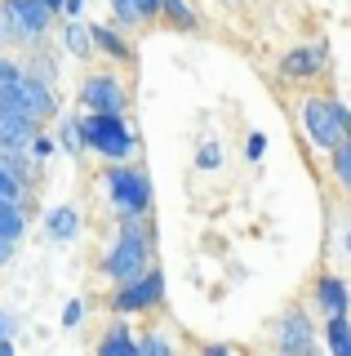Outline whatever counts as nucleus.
Listing matches in <instances>:
<instances>
[{"instance_id": "f257e3e1", "label": "nucleus", "mask_w": 351, "mask_h": 356, "mask_svg": "<svg viewBox=\"0 0 351 356\" xmlns=\"http://www.w3.org/2000/svg\"><path fill=\"white\" fill-rule=\"evenodd\" d=\"M80 143L85 152H98L103 161H134V147H138V129L125 125V116H94L85 111L80 116Z\"/></svg>"}, {"instance_id": "f03ea898", "label": "nucleus", "mask_w": 351, "mask_h": 356, "mask_svg": "<svg viewBox=\"0 0 351 356\" xmlns=\"http://www.w3.org/2000/svg\"><path fill=\"white\" fill-rule=\"evenodd\" d=\"M53 14L40 0H0V40L5 44H40V36L49 31Z\"/></svg>"}, {"instance_id": "7ed1b4c3", "label": "nucleus", "mask_w": 351, "mask_h": 356, "mask_svg": "<svg viewBox=\"0 0 351 356\" xmlns=\"http://www.w3.org/2000/svg\"><path fill=\"white\" fill-rule=\"evenodd\" d=\"M0 111H23L31 120H53L58 116V98H53V85L36 81V76L18 72L9 85H0Z\"/></svg>"}, {"instance_id": "20e7f679", "label": "nucleus", "mask_w": 351, "mask_h": 356, "mask_svg": "<svg viewBox=\"0 0 351 356\" xmlns=\"http://www.w3.org/2000/svg\"><path fill=\"white\" fill-rule=\"evenodd\" d=\"M103 187H107V196H112L116 214H147L151 209V178H147L142 165H129V161L112 165V170L103 174Z\"/></svg>"}, {"instance_id": "39448f33", "label": "nucleus", "mask_w": 351, "mask_h": 356, "mask_svg": "<svg viewBox=\"0 0 351 356\" xmlns=\"http://www.w3.org/2000/svg\"><path fill=\"white\" fill-rule=\"evenodd\" d=\"M160 303H164V276H160V267H147L138 281L116 285L112 298H107V307H112L116 316H142V312H156Z\"/></svg>"}, {"instance_id": "423d86ee", "label": "nucleus", "mask_w": 351, "mask_h": 356, "mask_svg": "<svg viewBox=\"0 0 351 356\" xmlns=\"http://www.w3.org/2000/svg\"><path fill=\"white\" fill-rule=\"evenodd\" d=\"M147 267H151V241L116 232V245L103 254V276H112L116 285H129V281H138Z\"/></svg>"}, {"instance_id": "0eeeda50", "label": "nucleus", "mask_w": 351, "mask_h": 356, "mask_svg": "<svg viewBox=\"0 0 351 356\" xmlns=\"http://www.w3.org/2000/svg\"><path fill=\"white\" fill-rule=\"evenodd\" d=\"M298 120L307 129V138L316 143L320 152H334L343 138V120H338V103L334 98H302L298 103Z\"/></svg>"}, {"instance_id": "6e6552de", "label": "nucleus", "mask_w": 351, "mask_h": 356, "mask_svg": "<svg viewBox=\"0 0 351 356\" xmlns=\"http://www.w3.org/2000/svg\"><path fill=\"white\" fill-rule=\"evenodd\" d=\"M80 107L94 111V116H125L129 94H125V85H120L116 76L94 72V76H85V85H80Z\"/></svg>"}, {"instance_id": "1a4fd4ad", "label": "nucleus", "mask_w": 351, "mask_h": 356, "mask_svg": "<svg viewBox=\"0 0 351 356\" xmlns=\"http://www.w3.org/2000/svg\"><path fill=\"white\" fill-rule=\"evenodd\" d=\"M276 352L289 356H316V325L302 307H289L276 321Z\"/></svg>"}, {"instance_id": "9d476101", "label": "nucleus", "mask_w": 351, "mask_h": 356, "mask_svg": "<svg viewBox=\"0 0 351 356\" xmlns=\"http://www.w3.org/2000/svg\"><path fill=\"white\" fill-rule=\"evenodd\" d=\"M40 129L45 125L23 116V111H0V152H27Z\"/></svg>"}, {"instance_id": "9b49d317", "label": "nucleus", "mask_w": 351, "mask_h": 356, "mask_svg": "<svg viewBox=\"0 0 351 356\" xmlns=\"http://www.w3.org/2000/svg\"><path fill=\"white\" fill-rule=\"evenodd\" d=\"M316 307L325 316H351V289L343 276H320L316 281Z\"/></svg>"}, {"instance_id": "f8f14e48", "label": "nucleus", "mask_w": 351, "mask_h": 356, "mask_svg": "<svg viewBox=\"0 0 351 356\" xmlns=\"http://www.w3.org/2000/svg\"><path fill=\"white\" fill-rule=\"evenodd\" d=\"M320 63H325L320 44H316V49H289L280 58V76H284V81H307V76L320 72Z\"/></svg>"}, {"instance_id": "ddd939ff", "label": "nucleus", "mask_w": 351, "mask_h": 356, "mask_svg": "<svg viewBox=\"0 0 351 356\" xmlns=\"http://www.w3.org/2000/svg\"><path fill=\"white\" fill-rule=\"evenodd\" d=\"M94 356H134V330H129V321H112L107 334L98 339Z\"/></svg>"}, {"instance_id": "4468645a", "label": "nucleus", "mask_w": 351, "mask_h": 356, "mask_svg": "<svg viewBox=\"0 0 351 356\" xmlns=\"http://www.w3.org/2000/svg\"><path fill=\"white\" fill-rule=\"evenodd\" d=\"M45 232H49V241H76L80 236V214H76V205H53L45 214Z\"/></svg>"}, {"instance_id": "2eb2a0df", "label": "nucleus", "mask_w": 351, "mask_h": 356, "mask_svg": "<svg viewBox=\"0 0 351 356\" xmlns=\"http://www.w3.org/2000/svg\"><path fill=\"white\" fill-rule=\"evenodd\" d=\"M112 14L120 27H138V22H151L160 14V0H112Z\"/></svg>"}, {"instance_id": "dca6fc26", "label": "nucleus", "mask_w": 351, "mask_h": 356, "mask_svg": "<svg viewBox=\"0 0 351 356\" xmlns=\"http://www.w3.org/2000/svg\"><path fill=\"white\" fill-rule=\"evenodd\" d=\"M329 356H351V316H325Z\"/></svg>"}, {"instance_id": "f3484780", "label": "nucleus", "mask_w": 351, "mask_h": 356, "mask_svg": "<svg viewBox=\"0 0 351 356\" xmlns=\"http://www.w3.org/2000/svg\"><path fill=\"white\" fill-rule=\"evenodd\" d=\"M23 232H27V205H18V200H0V236L23 241Z\"/></svg>"}, {"instance_id": "a211bd4d", "label": "nucleus", "mask_w": 351, "mask_h": 356, "mask_svg": "<svg viewBox=\"0 0 351 356\" xmlns=\"http://www.w3.org/2000/svg\"><path fill=\"white\" fill-rule=\"evenodd\" d=\"M89 40H94V49H103V54H112V58H116V63H129V58H134V49H129V44H125V40H120V36H116V31H112V27H89Z\"/></svg>"}, {"instance_id": "6ab92c4d", "label": "nucleus", "mask_w": 351, "mask_h": 356, "mask_svg": "<svg viewBox=\"0 0 351 356\" xmlns=\"http://www.w3.org/2000/svg\"><path fill=\"white\" fill-rule=\"evenodd\" d=\"M62 49L71 54V58H89L94 54V40H89V27H85V22H67V27H62Z\"/></svg>"}, {"instance_id": "aec40b11", "label": "nucleus", "mask_w": 351, "mask_h": 356, "mask_svg": "<svg viewBox=\"0 0 351 356\" xmlns=\"http://www.w3.org/2000/svg\"><path fill=\"white\" fill-rule=\"evenodd\" d=\"M134 356H178V352H173L169 334L151 330V334H138V339H134Z\"/></svg>"}, {"instance_id": "412c9836", "label": "nucleus", "mask_w": 351, "mask_h": 356, "mask_svg": "<svg viewBox=\"0 0 351 356\" xmlns=\"http://www.w3.org/2000/svg\"><path fill=\"white\" fill-rule=\"evenodd\" d=\"M53 143H58L67 156H80L85 152V143H80V116H62V129H58V138H53Z\"/></svg>"}, {"instance_id": "4be33fe9", "label": "nucleus", "mask_w": 351, "mask_h": 356, "mask_svg": "<svg viewBox=\"0 0 351 356\" xmlns=\"http://www.w3.org/2000/svg\"><path fill=\"white\" fill-rule=\"evenodd\" d=\"M329 170H334L338 187H347V192H351V143H338V147L329 152Z\"/></svg>"}, {"instance_id": "5701e85b", "label": "nucleus", "mask_w": 351, "mask_h": 356, "mask_svg": "<svg viewBox=\"0 0 351 356\" xmlns=\"http://www.w3.org/2000/svg\"><path fill=\"white\" fill-rule=\"evenodd\" d=\"M160 14H169L173 27H182V31H196V14L187 9V0H160Z\"/></svg>"}, {"instance_id": "b1692460", "label": "nucleus", "mask_w": 351, "mask_h": 356, "mask_svg": "<svg viewBox=\"0 0 351 356\" xmlns=\"http://www.w3.org/2000/svg\"><path fill=\"white\" fill-rule=\"evenodd\" d=\"M0 200H18V205H23V200H31V192H23V187H18L14 178L0 170Z\"/></svg>"}, {"instance_id": "393cba45", "label": "nucleus", "mask_w": 351, "mask_h": 356, "mask_svg": "<svg viewBox=\"0 0 351 356\" xmlns=\"http://www.w3.org/2000/svg\"><path fill=\"white\" fill-rule=\"evenodd\" d=\"M196 165H200V170H218V165H223V152H218L214 143H200V152H196Z\"/></svg>"}, {"instance_id": "a878e982", "label": "nucleus", "mask_w": 351, "mask_h": 356, "mask_svg": "<svg viewBox=\"0 0 351 356\" xmlns=\"http://www.w3.org/2000/svg\"><path fill=\"white\" fill-rule=\"evenodd\" d=\"M80 316H85V303H80V298H71V303L62 307V330H76V325H80Z\"/></svg>"}, {"instance_id": "bb28decb", "label": "nucleus", "mask_w": 351, "mask_h": 356, "mask_svg": "<svg viewBox=\"0 0 351 356\" xmlns=\"http://www.w3.org/2000/svg\"><path fill=\"white\" fill-rule=\"evenodd\" d=\"M245 152H249V161H262V152H267V134H249Z\"/></svg>"}, {"instance_id": "cd10ccee", "label": "nucleus", "mask_w": 351, "mask_h": 356, "mask_svg": "<svg viewBox=\"0 0 351 356\" xmlns=\"http://www.w3.org/2000/svg\"><path fill=\"white\" fill-rule=\"evenodd\" d=\"M200 356H245V352L232 348V343H209V348H200Z\"/></svg>"}, {"instance_id": "c85d7f7f", "label": "nucleus", "mask_w": 351, "mask_h": 356, "mask_svg": "<svg viewBox=\"0 0 351 356\" xmlns=\"http://www.w3.org/2000/svg\"><path fill=\"white\" fill-rule=\"evenodd\" d=\"M18 72H23V67H18L14 58H5V54H0V85H9V81H14Z\"/></svg>"}, {"instance_id": "c756f323", "label": "nucleus", "mask_w": 351, "mask_h": 356, "mask_svg": "<svg viewBox=\"0 0 351 356\" xmlns=\"http://www.w3.org/2000/svg\"><path fill=\"white\" fill-rule=\"evenodd\" d=\"M14 330H18L14 312H5V307H0V339H14Z\"/></svg>"}, {"instance_id": "7c9ffc66", "label": "nucleus", "mask_w": 351, "mask_h": 356, "mask_svg": "<svg viewBox=\"0 0 351 356\" xmlns=\"http://www.w3.org/2000/svg\"><path fill=\"white\" fill-rule=\"evenodd\" d=\"M14 254H18V241L0 236V267H5V263H14Z\"/></svg>"}, {"instance_id": "2f4dec72", "label": "nucleus", "mask_w": 351, "mask_h": 356, "mask_svg": "<svg viewBox=\"0 0 351 356\" xmlns=\"http://www.w3.org/2000/svg\"><path fill=\"white\" fill-rule=\"evenodd\" d=\"M62 9H67V18H80L85 14V0H62Z\"/></svg>"}, {"instance_id": "473e14b6", "label": "nucleus", "mask_w": 351, "mask_h": 356, "mask_svg": "<svg viewBox=\"0 0 351 356\" xmlns=\"http://www.w3.org/2000/svg\"><path fill=\"white\" fill-rule=\"evenodd\" d=\"M338 254H347V259H351V222H347V232H343V250H338Z\"/></svg>"}, {"instance_id": "72a5a7b5", "label": "nucleus", "mask_w": 351, "mask_h": 356, "mask_svg": "<svg viewBox=\"0 0 351 356\" xmlns=\"http://www.w3.org/2000/svg\"><path fill=\"white\" fill-rule=\"evenodd\" d=\"M40 5H45L49 14H62V0H40Z\"/></svg>"}, {"instance_id": "f704fd0d", "label": "nucleus", "mask_w": 351, "mask_h": 356, "mask_svg": "<svg viewBox=\"0 0 351 356\" xmlns=\"http://www.w3.org/2000/svg\"><path fill=\"white\" fill-rule=\"evenodd\" d=\"M0 356H14V339H0Z\"/></svg>"}, {"instance_id": "c9c22d12", "label": "nucleus", "mask_w": 351, "mask_h": 356, "mask_svg": "<svg viewBox=\"0 0 351 356\" xmlns=\"http://www.w3.org/2000/svg\"><path fill=\"white\" fill-rule=\"evenodd\" d=\"M267 356H289V352H267Z\"/></svg>"}]
</instances>
